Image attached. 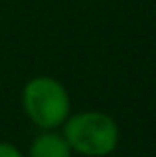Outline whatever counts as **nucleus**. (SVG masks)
Segmentation results:
<instances>
[{
  "instance_id": "3",
  "label": "nucleus",
  "mask_w": 156,
  "mask_h": 157,
  "mask_svg": "<svg viewBox=\"0 0 156 157\" xmlns=\"http://www.w3.org/2000/svg\"><path fill=\"white\" fill-rule=\"evenodd\" d=\"M26 157H72V149L62 133L54 129H42L32 139Z\"/></svg>"
},
{
  "instance_id": "2",
  "label": "nucleus",
  "mask_w": 156,
  "mask_h": 157,
  "mask_svg": "<svg viewBox=\"0 0 156 157\" xmlns=\"http://www.w3.org/2000/svg\"><path fill=\"white\" fill-rule=\"evenodd\" d=\"M22 109L40 129H56L70 115V96L56 78L36 76L22 88Z\"/></svg>"
},
{
  "instance_id": "1",
  "label": "nucleus",
  "mask_w": 156,
  "mask_h": 157,
  "mask_svg": "<svg viewBox=\"0 0 156 157\" xmlns=\"http://www.w3.org/2000/svg\"><path fill=\"white\" fill-rule=\"evenodd\" d=\"M62 135L72 153L84 157H106L116 149L120 141L116 121L102 111L70 113L62 123Z\"/></svg>"
},
{
  "instance_id": "4",
  "label": "nucleus",
  "mask_w": 156,
  "mask_h": 157,
  "mask_svg": "<svg viewBox=\"0 0 156 157\" xmlns=\"http://www.w3.org/2000/svg\"><path fill=\"white\" fill-rule=\"evenodd\" d=\"M0 157H24V153L16 145L8 141H0Z\"/></svg>"
}]
</instances>
